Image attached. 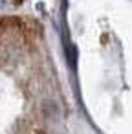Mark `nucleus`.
Here are the masks:
<instances>
[{
    "mask_svg": "<svg viewBox=\"0 0 132 134\" xmlns=\"http://www.w3.org/2000/svg\"><path fill=\"white\" fill-rule=\"evenodd\" d=\"M4 6H6V0H0V9H2Z\"/></svg>",
    "mask_w": 132,
    "mask_h": 134,
    "instance_id": "1",
    "label": "nucleus"
},
{
    "mask_svg": "<svg viewBox=\"0 0 132 134\" xmlns=\"http://www.w3.org/2000/svg\"><path fill=\"white\" fill-rule=\"evenodd\" d=\"M13 2H15V4H20V2H22V0H13Z\"/></svg>",
    "mask_w": 132,
    "mask_h": 134,
    "instance_id": "2",
    "label": "nucleus"
}]
</instances>
